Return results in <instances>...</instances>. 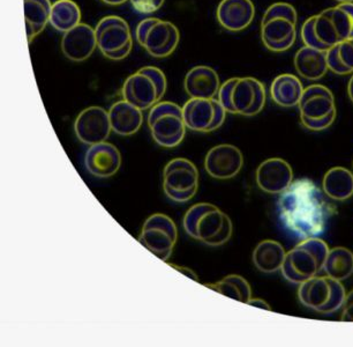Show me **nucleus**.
Segmentation results:
<instances>
[{
    "label": "nucleus",
    "mask_w": 353,
    "mask_h": 347,
    "mask_svg": "<svg viewBox=\"0 0 353 347\" xmlns=\"http://www.w3.org/2000/svg\"><path fill=\"white\" fill-rule=\"evenodd\" d=\"M110 123L117 135L128 137L134 135L143 123L142 110L128 101H118L109 110Z\"/></svg>",
    "instance_id": "nucleus-24"
},
{
    "label": "nucleus",
    "mask_w": 353,
    "mask_h": 347,
    "mask_svg": "<svg viewBox=\"0 0 353 347\" xmlns=\"http://www.w3.org/2000/svg\"><path fill=\"white\" fill-rule=\"evenodd\" d=\"M342 316L343 322H353V290L346 294L345 301L343 303Z\"/></svg>",
    "instance_id": "nucleus-34"
},
{
    "label": "nucleus",
    "mask_w": 353,
    "mask_h": 347,
    "mask_svg": "<svg viewBox=\"0 0 353 347\" xmlns=\"http://www.w3.org/2000/svg\"><path fill=\"white\" fill-rule=\"evenodd\" d=\"M168 82L163 71L154 66H145L130 75L123 86V97L139 109H152L161 102Z\"/></svg>",
    "instance_id": "nucleus-8"
},
{
    "label": "nucleus",
    "mask_w": 353,
    "mask_h": 347,
    "mask_svg": "<svg viewBox=\"0 0 353 347\" xmlns=\"http://www.w3.org/2000/svg\"><path fill=\"white\" fill-rule=\"evenodd\" d=\"M277 212L283 227L294 238H319L325 233L335 207L310 178H298L279 195Z\"/></svg>",
    "instance_id": "nucleus-1"
},
{
    "label": "nucleus",
    "mask_w": 353,
    "mask_h": 347,
    "mask_svg": "<svg viewBox=\"0 0 353 347\" xmlns=\"http://www.w3.org/2000/svg\"><path fill=\"white\" fill-rule=\"evenodd\" d=\"M184 229L196 241L219 247L225 245L232 236L233 225L229 216L217 206L199 203L185 214Z\"/></svg>",
    "instance_id": "nucleus-3"
},
{
    "label": "nucleus",
    "mask_w": 353,
    "mask_h": 347,
    "mask_svg": "<svg viewBox=\"0 0 353 347\" xmlns=\"http://www.w3.org/2000/svg\"><path fill=\"white\" fill-rule=\"evenodd\" d=\"M298 15L288 3L269 6L261 21V39L272 53H284L292 48L297 39Z\"/></svg>",
    "instance_id": "nucleus-6"
},
{
    "label": "nucleus",
    "mask_w": 353,
    "mask_h": 347,
    "mask_svg": "<svg viewBox=\"0 0 353 347\" xmlns=\"http://www.w3.org/2000/svg\"><path fill=\"white\" fill-rule=\"evenodd\" d=\"M327 63L335 75H353V39L332 46L327 51Z\"/></svg>",
    "instance_id": "nucleus-32"
},
{
    "label": "nucleus",
    "mask_w": 353,
    "mask_h": 347,
    "mask_svg": "<svg viewBox=\"0 0 353 347\" xmlns=\"http://www.w3.org/2000/svg\"><path fill=\"white\" fill-rule=\"evenodd\" d=\"M176 240L178 229L176 223L162 213L149 216L139 236V242L163 262H168L172 255Z\"/></svg>",
    "instance_id": "nucleus-14"
},
{
    "label": "nucleus",
    "mask_w": 353,
    "mask_h": 347,
    "mask_svg": "<svg viewBox=\"0 0 353 347\" xmlns=\"http://www.w3.org/2000/svg\"><path fill=\"white\" fill-rule=\"evenodd\" d=\"M97 46L95 29L85 24H80L64 32L61 39V51L70 61L80 63L88 59Z\"/></svg>",
    "instance_id": "nucleus-19"
},
{
    "label": "nucleus",
    "mask_w": 353,
    "mask_h": 347,
    "mask_svg": "<svg viewBox=\"0 0 353 347\" xmlns=\"http://www.w3.org/2000/svg\"><path fill=\"white\" fill-rule=\"evenodd\" d=\"M219 101L226 113L253 118L265 106V85L255 78H231L221 85Z\"/></svg>",
    "instance_id": "nucleus-4"
},
{
    "label": "nucleus",
    "mask_w": 353,
    "mask_h": 347,
    "mask_svg": "<svg viewBox=\"0 0 353 347\" xmlns=\"http://www.w3.org/2000/svg\"><path fill=\"white\" fill-rule=\"evenodd\" d=\"M329 247L321 238L303 240L294 248L286 252L282 266V274L288 281L301 285L318 276L325 266Z\"/></svg>",
    "instance_id": "nucleus-5"
},
{
    "label": "nucleus",
    "mask_w": 353,
    "mask_h": 347,
    "mask_svg": "<svg viewBox=\"0 0 353 347\" xmlns=\"http://www.w3.org/2000/svg\"><path fill=\"white\" fill-rule=\"evenodd\" d=\"M171 268L173 269H176L178 272L183 273L184 276H188V278H191L192 280H194L196 283H199V276L195 274L191 269H188V268H181V266L174 265V264H170Z\"/></svg>",
    "instance_id": "nucleus-35"
},
{
    "label": "nucleus",
    "mask_w": 353,
    "mask_h": 347,
    "mask_svg": "<svg viewBox=\"0 0 353 347\" xmlns=\"http://www.w3.org/2000/svg\"><path fill=\"white\" fill-rule=\"evenodd\" d=\"M23 5L27 39L30 44L49 24L52 4L50 0H23Z\"/></svg>",
    "instance_id": "nucleus-28"
},
{
    "label": "nucleus",
    "mask_w": 353,
    "mask_h": 347,
    "mask_svg": "<svg viewBox=\"0 0 353 347\" xmlns=\"http://www.w3.org/2000/svg\"><path fill=\"white\" fill-rule=\"evenodd\" d=\"M183 116L188 130L212 132L224 124L226 111L219 100L191 99L183 106Z\"/></svg>",
    "instance_id": "nucleus-15"
},
{
    "label": "nucleus",
    "mask_w": 353,
    "mask_h": 347,
    "mask_svg": "<svg viewBox=\"0 0 353 347\" xmlns=\"http://www.w3.org/2000/svg\"><path fill=\"white\" fill-rule=\"evenodd\" d=\"M298 108L301 125L310 131L327 130L334 124L337 116L335 96L328 87L319 84L304 89Z\"/></svg>",
    "instance_id": "nucleus-7"
},
{
    "label": "nucleus",
    "mask_w": 353,
    "mask_h": 347,
    "mask_svg": "<svg viewBox=\"0 0 353 347\" xmlns=\"http://www.w3.org/2000/svg\"><path fill=\"white\" fill-rule=\"evenodd\" d=\"M139 44L154 58H165L172 55L181 41L176 26L157 18L143 19L135 30Z\"/></svg>",
    "instance_id": "nucleus-11"
},
{
    "label": "nucleus",
    "mask_w": 353,
    "mask_h": 347,
    "mask_svg": "<svg viewBox=\"0 0 353 347\" xmlns=\"http://www.w3.org/2000/svg\"><path fill=\"white\" fill-rule=\"evenodd\" d=\"M184 87L191 99H215L219 95L221 82L214 68L199 65L188 71Z\"/></svg>",
    "instance_id": "nucleus-22"
},
{
    "label": "nucleus",
    "mask_w": 353,
    "mask_h": 347,
    "mask_svg": "<svg viewBox=\"0 0 353 347\" xmlns=\"http://www.w3.org/2000/svg\"><path fill=\"white\" fill-rule=\"evenodd\" d=\"M163 189L173 202H190L198 192V168L184 158L171 160L163 171Z\"/></svg>",
    "instance_id": "nucleus-13"
},
{
    "label": "nucleus",
    "mask_w": 353,
    "mask_h": 347,
    "mask_svg": "<svg viewBox=\"0 0 353 347\" xmlns=\"http://www.w3.org/2000/svg\"><path fill=\"white\" fill-rule=\"evenodd\" d=\"M301 35L305 46L323 51L353 39V3L336 5L308 18Z\"/></svg>",
    "instance_id": "nucleus-2"
},
{
    "label": "nucleus",
    "mask_w": 353,
    "mask_h": 347,
    "mask_svg": "<svg viewBox=\"0 0 353 347\" xmlns=\"http://www.w3.org/2000/svg\"><path fill=\"white\" fill-rule=\"evenodd\" d=\"M255 178L262 191L270 195H281L292 183L293 170L285 160L272 158L258 167Z\"/></svg>",
    "instance_id": "nucleus-18"
},
{
    "label": "nucleus",
    "mask_w": 353,
    "mask_h": 347,
    "mask_svg": "<svg viewBox=\"0 0 353 347\" xmlns=\"http://www.w3.org/2000/svg\"><path fill=\"white\" fill-rule=\"evenodd\" d=\"M255 17L252 0H222L217 8V20L223 28L237 32L248 28Z\"/></svg>",
    "instance_id": "nucleus-21"
},
{
    "label": "nucleus",
    "mask_w": 353,
    "mask_h": 347,
    "mask_svg": "<svg viewBox=\"0 0 353 347\" xmlns=\"http://www.w3.org/2000/svg\"><path fill=\"white\" fill-rule=\"evenodd\" d=\"M294 68L301 78L308 82H318L328 72L327 51L305 46L298 50L293 59Z\"/></svg>",
    "instance_id": "nucleus-23"
},
{
    "label": "nucleus",
    "mask_w": 353,
    "mask_h": 347,
    "mask_svg": "<svg viewBox=\"0 0 353 347\" xmlns=\"http://www.w3.org/2000/svg\"><path fill=\"white\" fill-rule=\"evenodd\" d=\"M81 24V10L73 0H57L50 15V25L61 32H66Z\"/></svg>",
    "instance_id": "nucleus-29"
},
{
    "label": "nucleus",
    "mask_w": 353,
    "mask_h": 347,
    "mask_svg": "<svg viewBox=\"0 0 353 347\" xmlns=\"http://www.w3.org/2000/svg\"><path fill=\"white\" fill-rule=\"evenodd\" d=\"M298 298L306 308L329 315L342 309L346 292L342 281L329 276H315L299 285Z\"/></svg>",
    "instance_id": "nucleus-9"
},
{
    "label": "nucleus",
    "mask_w": 353,
    "mask_h": 347,
    "mask_svg": "<svg viewBox=\"0 0 353 347\" xmlns=\"http://www.w3.org/2000/svg\"><path fill=\"white\" fill-rule=\"evenodd\" d=\"M97 48L103 56L121 61L131 53L133 39L130 26L124 19L117 15L103 18L95 28Z\"/></svg>",
    "instance_id": "nucleus-12"
},
{
    "label": "nucleus",
    "mask_w": 353,
    "mask_h": 347,
    "mask_svg": "<svg viewBox=\"0 0 353 347\" xmlns=\"http://www.w3.org/2000/svg\"><path fill=\"white\" fill-rule=\"evenodd\" d=\"M304 86L297 75L283 73L274 79L270 86V96L277 106L293 108L301 102Z\"/></svg>",
    "instance_id": "nucleus-25"
},
{
    "label": "nucleus",
    "mask_w": 353,
    "mask_h": 347,
    "mask_svg": "<svg viewBox=\"0 0 353 347\" xmlns=\"http://www.w3.org/2000/svg\"><path fill=\"white\" fill-rule=\"evenodd\" d=\"M323 270L327 276L339 281L349 279L353 274V252L343 247L329 249Z\"/></svg>",
    "instance_id": "nucleus-30"
},
{
    "label": "nucleus",
    "mask_w": 353,
    "mask_h": 347,
    "mask_svg": "<svg viewBox=\"0 0 353 347\" xmlns=\"http://www.w3.org/2000/svg\"><path fill=\"white\" fill-rule=\"evenodd\" d=\"M135 11L141 15H152L162 8L165 0H130Z\"/></svg>",
    "instance_id": "nucleus-33"
},
{
    "label": "nucleus",
    "mask_w": 353,
    "mask_h": 347,
    "mask_svg": "<svg viewBox=\"0 0 353 347\" xmlns=\"http://www.w3.org/2000/svg\"><path fill=\"white\" fill-rule=\"evenodd\" d=\"M85 163L89 173L96 178H109L121 168V152L110 142L96 144L85 153Z\"/></svg>",
    "instance_id": "nucleus-20"
},
{
    "label": "nucleus",
    "mask_w": 353,
    "mask_h": 347,
    "mask_svg": "<svg viewBox=\"0 0 353 347\" xmlns=\"http://www.w3.org/2000/svg\"><path fill=\"white\" fill-rule=\"evenodd\" d=\"M148 126L154 140L164 149L181 145L188 129L183 108L170 101H161L152 106L149 111Z\"/></svg>",
    "instance_id": "nucleus-10"
},
{
    "label": "nucleus",
    "mask_w": 353,
    "mask_h": 347,
    "mask_svg": "<svg viewBox=\"0 0 353 347\" xmlns=\"http://www.w3.org/2000/svg\"><path fill=\"white\" fill-rule=\"evenodd\" d=\"M248 305L258 307V308L260 309H265V310H269V312L272 310V307H270L267 302L261 300V299H251V300L248 302Z\"/></svg>",
    "instance_id": "nucleus-36"
},
{
    "label": "nucleus",
    "mask_w": 353,
    "mask_h": 347,
    "mask_svg": "<svg viewBox=\"0 0 353 347\" xmlns=\"http://www.w3.org/2000/svg\"><path fill=\"white\" fill-rule=\"evenodd\" d=\"M103 3L106 5H111V6H117V5H121L126 3L128 0H102Z\"/></svg>",
    "instance_id": "nucleus-37"
},
{
    "label": "nucleus",
    "mask_w": 353,
    "mask_h": 347,
    "mask_svg": "<svg viewBox=\"0 0 353 347\" xmlns=\"http://www.w3.org/2000/svg\"><path fill=\"white\" fill-rule=\"evenodd\" d=\"M205 286L241 303H248L252 299L251 285L248 280L238 274H230L219 283H205Z\"/></svg>",
    "instance_id": "nucleus-31"
},
{
    "label": "nucleus",
    "mask_w": 353,
    "mask_h": 347,
    "mask_svg": "<svg viewBox=\"0 0 353 347\" xmlns=\"http://www.w3.org/2000/svg\"><path fill=\"white\" fill-rule=\"evenodd\" d=\"M339 4H342V3H353V0H336Z\"/></svg>",
    "instance_id": "nucleus-39"
},
{
    "label": "nucleus",
    "mask_w": 353,
    "mask_h": 347,
    "mask_svg": "<svg viewBox=\"0 0 353 347\" xmlns=\"http://www.w3.org/2000/svg\"><path fill=\"white\" fill-rule=\"evenodd\" d=\"M75 135L85 145H96L106 142L112 131L109 111L102 106H89L82 110L75 120Z\"/></svg>",
    "instance_id": "nucleus-16"
},
{
    "label": "nucleus",
    "mask_w": 353,
    "mask_h": 347,
    "mask_svg": "<svg viewBox=\"0 0 353 347\" xmlns=\"http://www.w3.org/2000/svg\"><path fill=\"white\" fill-rule=\"evenodd\" d=\"M322 189L328 198L344 202L353 196V173L344 167L329 169L322 181Z\"/></svg>",
    "instance_id": "nucleus-26"
},
{
    "label": "nucleus",
    "mask_w": 353,
    "mask_h": 347,
    "mask_svg": "<svg viewBox=\"0 0 353 347\" xmlns=\"http://www.w3.org/2000/svg\"><path fill=\"white\" fill-rule=\"evenodd\" d=\"M243 166L244 156L236 146L228 144L215 146L205 156V170L216 180H230L237 176Z\"/></svg>",
    "instance_id": "nucleus-17"
},
{
    "label": "nucleus",
    "mask_w": 353,
    "mask_h": 347,
    "mask_svg": "<svg viewBox=\"0 0 353 347\" xmlns=\"http://www.w3.org/2000/svg\"><path fill=\"white\" fill-rule=\"evenodd\" d=\"M286 252L283 245L274 240L260 242L253 252L255 268L263 273H275L282 270Z\"/></svg>",
    "instance_id": "nucleus-27"
},
{
    "label": "nucleus",
    "mask_w": 353,
    "mask_h": 347,
    "mask_svg": "<svg viewBox=\"0 0 353 347\" xmlns=\"http://www.w3.org/2000/svg\"><path fill=\"white\" fill-rule=\"evenodd\" d=\"M347 94H349L350 100L353 102V75L347 84Z\"/></svg>",
    "instance_id": "nucleus-38"
}]
</instances>
